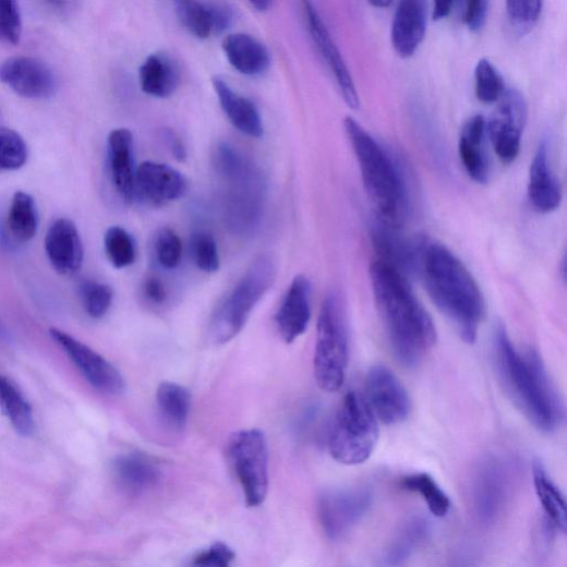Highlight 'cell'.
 <instances>
[{
  "label": "cell",
  "instance_id": "6da1fadb",
  "mask_svg": "<svg viewBox=\"0 0 567 567\" xmlns=\"http://www.w3.org/2000/svg\"><path fill=\"white\" fill-rule=\"evenodd\" d=\"M375 303L396 357L415 365L437 342V329L397 267L375 261L371 266Z\"/></svg>",
  "mask_w": 567,
  "mask_h": 567
},
{
  "label": "cell",
  "instance_id": "7a4b0ae2",
  "mask_svg": "<svg viewBox=\"0 0 567 567\" xmlns=\"http://www.w3.org/2000/svg\"><path fill=\"white\" fill-rule=\"evenodd\" d=\"M425 290L461 338L476 339L485 314V302L476 280L445 245L422 241L417 268Z\"/></svg>",
  "mask_w": 567,
  "mask_h": 567
},
{
  "label": "cell",
  "instance_id": "3957f363",
  "mask_svg": "<svg viewBox=\"0 0 567 567\" xmlns=\"http://www.w3.org/2000/svg\"><path fill=\"white\" fill-rule=\"evenodd\" d=\"M494 357L508 393L529 421L541 432L555 431L563 406L539 354L518 349L500 326L494 335Z\"/></svg>",
  "mask_w": 567,
  "mask_h": 567
},
{
  "label": "cell",
  "instance_id": "277c9868",
  "mask_svg": "<svg viewBox=\"0 0 567 567\" xmlns=\"http://www.w3.org/2000/svg\"><path fill=\"white\" fill-rule=\"evenodd\" d=\"M343 126L357 155L366 191L376 206V219L401 230L407 217V192L398 167L358 120L347 117Z\"/></svg>",
  "mask_w": 567,
  "mask_h": 567
},
{
  "label": "cell",
  "instance_id": "5b68a950",
  "mask_svg": "<svg viewBox=\"0 0 567 567\" xmlns=\"http://www.w3.org/2000/svg\"><path fill=\"white\" fill-rule=\"evenodd\" d=\"M379 441V422L365 397L348 393L336 413L328 437L330 456L345 466L366 462Z\"/></svg>",
  "mask_w": 567,
  "mask_h": 567
},
{
  "label": "cell",
  "instance_id": "8992f818",
  "mask_svg": "<svg viewBox=\"0 0 567 567\" xmlns=\"http://www.w3.org/2000/svg\"><path fill=\"white\" fill-rule=\"evenodd\" d=\"M349 362V335L342 301L329 294L321 309L314 353V375L326 393L343 385Z\"/></svg>",
  "mask_w": 567,
  "mask_h": 567
},
{
  "label": "cell",
  "instance_id": "52a82bcc",
  "mask_svg": "<svg viewBox=\"0 0 567 567\" xmlns=\"http://www.w3.org/2000/svg\"><path fill=\"white\" fill-rule=\"evenodd\" d=\"M275 279L276 268L270 260L262 257L254 262L213 317L209 328L212 341L226 345L234 339Z\"/></svg>",
  "mask_w": 567,
  "mask_h": 567
},
{
  "label": "cell",
  "instance_id": "ba28073f",
  "mask_svg": "<svg viewBox=\"0 0 567 567\" xmlns=\"http://www.w3.org/2000/svg\"><path fill=\"white\" fill-rule=\"evenodd\" d=\"M227 458L242 486L248 507H260L268 492V449L263 432L234 433L227 444Z\"/></svg>",
  "mask_w": 567,
  "mask_h": 567
},
{
  "label": "cell",
  "instance_id": "9c48e42d",
  "mask_svg": "<svg viewBox=\"0 0 567 567\" xmlns=\"http://www.w3.org/2000/svg\"><path fill=\"white\" fill-rule=\"evenodd\" d=\"M373 492L366 486L327 491L321 495L317 512L325 534L338 540L357 527L370 512Z\"/></svg>",
  "mask_w": 567,
  "mask_h": 567
},
{
  "label": "cell",
  "instance_id": "30bf717a",
  "mask_svg": "<svg viewBox=\"0 0 567 567\" xmlns=\"http://www.w3.org/2000/svg\"><path fill=\"white\" fill-rule=\"evenodd\" d=\"M486 123L494 152L505 164L514 162L521 148V137L528 119V106L524 97L517 91H509L499 99Z\"/></svg>",
  "mask_w": 567,
  "mask_h": 567
},
{
  "label": "cell",
  "instance_id": "8fae6325",
  "mask_svg": "<svg viewBox=\"0 0 567 567\" xmlns=\"http://www.w3.org/2000/svg\"><path fill=\"white\" fill-rule=\"evenodd\" d=\"M49 333L95 389L111 396H118L124 391L125 383L122 375L100 353L65 331L51 328Z\"/></svg>",
  "mask_w": 567,
  "mask_h": 567
},
{
  "label": "cell",
  "instance_id": "7c38bea8",
  "mask_svg": "<svg viewBox=\"0 0 567 567\" xmlns=\"http://www.w3.org/2000/svg\"><path fill=\"white\" fill-rule=\"evenodd\" d=\"M509 493V476L498 459H486L476 469L472 482V504L478 520L493 524L502 516Z\"/></svg>",
  "mask_w": 567,
  "mask_h": 567
},
{
  "label": "cell",
  "instance_id": "4fadbf2b",
  "mask_svg": "<svg viewBox=\"0 0 567 567\" xmlns=\"http://www.w3.org/2000/svg\"><path fill=\"white\" fill-rule=\"evenodd\" d=\"M364 397L378 422L387 425L405 421L411 411L406 388L390 370L382 365L370 370Z\"/></svg>",
  "mask_w": 567,
  "mask_h": 567
},
{
  "label": "cell",
  "instance_id": "5bb4252c",
  "mask_svg": "<svg viewBox=\"0 0 567 567\" xmlns=\"http://www.w3.org/2000/svg\"><path fill=\"white\" fill-rule=\"evenodd\" d=\"M0 82L28 99H46L58 89L53 70L45 61L27 56L11 57L0 63Z\"/></svg>",
  "mask_w": 567,
  "mask_h": 567
},
{
  "label": "cell",
  "instance_id": "9a60e30c",
  "mask_svg": "<svg viewBox=\"0 0 567 567\" xmlns=\"http://www.w3.org/2000/svg\"><path fill=\"white\" fill-rule=\"evenodd\" d=\"M303 12L311 38L330 69L345 102L353 110L359 109L360 97L357 86H354L349 69L321 15L309 2L303 3Z\"/></svg>",
  "mask_w": 567,
  "mask_h": 567
},
{
  "label": "cell",
  "instance_id": "2e32d148",
  "mask_svg": "<svg viewBox=\"0 0 567 567\" xmlns=\"http://www.w3.org/2000/svg\"><path fill=\"white\" fill-rule=\"evenodd\" d=\"M188 190L185 177L177 169L158 162H142L135 171V197L154 206L181 198Z\"/></svg>",
  "mask_w": 567,
  "mask_h": 567
},
{
  "label": "cell",
  "instance_id": "e0dca14e",
  "mask_svg": "<svg viewBox=\"0 0 567 567\" xmlns=\"http://www.w3.org/2000/svg\"><path fill=\"white\" fill-rule=\"evenodd\" d=\"M311 297L310 279L304 275L297 276L276 314L279 335L287 343L294 342L307 330L312 317Z\"/></svg>",
  "mask_w": 567,
  "mask_h": 567
},
{
  "label": "cell",
  "instance_id": "ac0fdd59",
  "mask_svg": "<svg viewBox=\"0 0 567 567\" xmlns=\"http://www.w3.org/2000/svg\"><path fill=\"white\" fill-rule=\"evenodd\" d=\"M176 13L182 27L197 39L225 33L234 21L233 9L226 3L177 2Z\"/></svg>",
  "mask_w": 567,
  "mask_h": 567
},
{
  "label": "cell",
  "instance_id": "d6986e66",
  "mask_svg": "<svg viewBox=\"0 0 567 567\" xmlns=\"http://www.w3.org/2000/svg\"><path fill=\"white\" fill-rule=\"evenodd\" d=\"M45 249L52 267L62 275H73L84 262V245L73 221L59 219L49 228Z\"/></svg>",
  "mask_w": 567,
  "mask_h": 567
},
{
  "label": "cell",
  "instance_id": "ffe728a7",
  "mask_svg": "<svg viewBox=\"0 0 567 567\" xmlns=\"http://www.w3.org/2000/svg\"><path fill=\"white\" fill-rule=\"evenodd\" d=\"M108 162L111 180L121 198L130 204L135 198V167L133 135L130 130L119 128L108 136Z\"/></svg>",
  "mask_w": 567,
  "mask_h": 567
},
{
  "label": "cell",
  "instance_id": "44dd1931",
  "mask_svg": "<svg viewBox=\"0 0 567 567\" xmlns=\"http://www.w3.org/2000/svg\"><path fill=\"white\" fill-rule=\"evenodd\" d=\"M427 26V3L421 0H406L396 10L391 40L396 52L402 58L411 57L425 35Z\"/></svg>",
  "mask_w": 567,
  "mask_h": 567
},
{
  "label": "cell",
  "instance_id": "7402d4cb",
  "mask_svg": "<svg viewBox=\"0 0 567 567\" xmlns=\"http://www.w3.org/2000/svg\"><path fill=\"white\" fill-rule=\"evenodd\" d=\"M528 194L534 209L540 213H551L562 202V188L551 170L545 141L540 145L530 168Z\"/></svg>",
  "mask_w": 567,
  "mask_h": 567
},
{
  "label": "cell",
  "instance_id": "603a6c76",
  "mask_svg": "<svg viewBox=\"0 0 567 567\" xmlns=\"http://www.w3.org/2000/svg\"><path fill=\"white\" fill-rule=\"evenodd\" d=\"M432 523L422 516L407 519L393 535L379 557L382 567H400L430 539Z\"/></svg>",
  "mask_w": 567,
  "mask_h": 567
},
{
  "label": "cell",
  "instance_id": "cb8c5ba5",
  "mask_svg": "<svg viewBox=\"0 0 567 567\" xmlns=\"http://www.w3.org/2000/svg\"><path fill=\"white\" fill-rule=\"evenodd\" d=\"M222 110L241 133L251 137H261L264 133L263 120L256 106L243 97L222 79L212 80Z\"/></svg>",
  "mask_w": 567,
  "mask_h": 567
},
{
  "label": "cell",
  "instance_id": "d4e9b609",
  "mask_svg": "<svg viewBox=\"0 0 567 567\" xmlns=\"http://www.w3.org/2000/svg\"><path fill=\"white\" fill-rule=\"evenodd\" d=\"M224 50L231 65L245 76L262 75L270 64L267 47L249 34L229 35L224 41Z\"/></svg>",
  "mask_w": 567,
  "mask_h": 567
},
{
  "label": "cell",
  "instance_id": "484cf974",
  "mask_svg": "<svg viewBox=\"0 0 567 567\" xmlns=\"http://www.w3.org/2000/svg\"><path fill=\"white\" fill-rule=\"evenodd\" d=\"M486 122L482 116L470 118L459 140V154L468 176L480 184L488 179V160L484 150Z\"/></svg>",
  "mask_w": 567,
  "mask_h": 567
},
{
  "label": "cell",
  "instance_id": "4316f807",
  "mask_svg": "<svg viewBox=\"0 0 567 567\" xmlns=\"http://www.w3.org/2000/svg\"><path fill=\"white\" fill-rule=\"evenodd\" d=\"M113 472L119 485L132 494L154 487L161 478L158 463L141 453H130L118 457Z\"/></svg>",
  "mask_w": 567,
  "mask_h": 567
},
{
  "label": "cell",
  "instance_id": "83f0119b",
  "mask_svg": "<svg viewBox=\"0 0 567 567\" xmlns=\"http://www.w3.org/2000/svg\"><path fill=\"white\" fill-rule=\"evenodd\" d=\"M180 80L177 63L164 53L149 56L138 69L142 92L154 98L171 97L178 89Z\"/></svg>",
  "mask_w": 567,
  "mask_h": 567
},
{
  "label": "cell",
  "instance_id": "f1b7e54d",
  "mask_svg": "<svg viewBox=\"0 0 567 567\" xmlns=\"http://www.w3.org/2000/svg\"><path fill=\"white\" fill-rule=\"evenodd\" d=\"M157 407L169 429L183 432L192 407L191 393L181 385L165 382L157 390Z\"/></svg>",
  "mask_w": 567,
  "mask_h": 567
},
{
  "label": "cell",
  "instance_id": "f546056e",
  "mask_svg": "<svg viewBox=\"0 0 567 567\" xmlns=\"http://www.w3.org/2000/svg\"><path fill=\"white\" fill-rule=\"evenodd\" d=\"M0 409L13 429L23 437L35 432V418L32 406L21 389L7 376L0 374Z\"/></svg>",
  "mask_w": 567,
  "mask_h": 567
},
{
  "label": "cell",
  "instance_id": "4dcf8cb0",
  "mask_svg": "<svg viewBox=\"0 0 567 567\" xmlns=\"http://www.w3.org/2000/svg\"><path fill=\"white\" fill-rule=\"evenodd\" d=\"M533 482L548 523L565 533L567 530V510L564 496L551 480L540 460H535L533 463Z\"/></svg>",
  "mask_w": 567,
  "mask_h": 567
},
{
  "label": "cell",
  "instance_id": "1f68e13d",
  "mask_svg": "<svg viewBox=\"0 0 567 567\" xmlns=\"http://www.w3.org/2000/svg\"><path fill=\"white\" fill-rule=\"evenodd\" d=\"M38 225V210L33 196L23 191L16 192L8 219L11 236L20 243H27L37 234Z\"/></svg>",
  "mask_w": 567,
  "mask_h": 567
},
{
  "label": "cell",
  "instance_id": "d6a6232c",
  "mask_svg": "<svg viewBox=\"0 0 567 567\" xmlns=\"http://www.w3.org/2000/svg\"><path fill=\"white\" fill-rule=\"evenodd\" d=\"M400 485L403 490L418 493L435 517L444 518L449 514V496L431 474L415 473L405 476Z\"/></svg>",
  "mask_w": 567,
  "mask_h": 567
},
{
  "label": "cell",
  "instance_id": "836d02e7",
  "mask_svg": "<svg viewBox=\"0 0 567 567\" xmlns=\"http://www.w3.org/2000/svg\"><path fill=\"white\" fill-rule=\"evenodd\" d=\"M105 252L116 268L131 266L136 260V245L131 234L120 227H111L105 234Z\"/></svg>",
  "mask_w": 567,
  "mask_h": 567
},
{
  "label": "cell",
  "instance_id": "e575fe53",
  "mask_svg": "<svg viewBox=\"0 0 567 567\" xmlns=\"http://www.w3.org/2000/svg\"><path fill=\"white\" fill-rule=\"evenodd\" d=\"M28 148L23 136L9 128L0 129V171H15L25 166Z\"/></svg>",
  "mask_w": 567,
  "mask_h": 567
},
{
  "label": "cell",
  "instance_id": "d590c367",
  "mask_svg": "<svg viewBox=\"0 0 567 567\" xmlns=\"http://www.w3.org/2000/svg\"><path fill=\"white\" fill-rule=\"evenodd\" d=\"M475 95L484 104L499 101L505 94L503 77L487 59H481L474 71Z\"/></svg>",
  "mask_w": 567,
  "mask_h": 567
},
{
  "label": "cell",
  "instance_id": "8d00e7d4",
  "mask_svg": "<svg viewBox=\"0 0 567 567\" xmlns=\"http://www.w3.org/2000/svg\"><path fill=\"white\" fill-rule=\"evenodd\" d=\"M80 294L86 313L95 319L105 317L113 302L112 289L96 280L83 281Z\"/></svg>",
  "mask_w": 567,
  "mask_h": 567
},
{
  "label": "cell",
  "instance_id": "74e56055",
  "mask_svg": "<svg viewBox=\"0 0 567 567\" xmlns=\"http://www.w3.org/2000/svg\"><path fill=\"white\" fill-rule=\"evenodd\" d=\"M191 252L195 265L205 273H216L220 268L217 242L209 233L197 232L191 239Z\"/></svg>",
  "mask_w": 567,
  "mask_h": 567
},
{
  "label": "cell",
  "instance_id": "f35d334b",
  "mask_svg": "<svg viewBox=\"0 0 567 567\" xmlns=\"http://www.w3.org/2000/svg\"><path fill=\"white\" fill-rule=\"evenodd\" d=\"M23 33L19 4L13 0H0V41L17 45Z\"/></svg>",
  "mask_w": 567,
  "mask_h": 567
},
{
  "label": "cell",
  "instance_id": "ab89813d",
  "mask_svg": "<svg viewBox=\"0 0 567 567\" xmlns=\"http://www.w3.org/2000/svg\"><path fill=\"white\" fill-rule=\"evenodd\" d=\"M156 255L159 264L167 269L177 268L182 258V242L171 229H162L156 238Z\"/></svg>",
  "mask_w": 567,
  "mask_h": 567
},
{
  "label": "cell",
  "instance_id": "60d3db41",
  "mask_svg": "<svg viewBox=\"0 0 567 567\" xmlns=\"http://www.w3.org/2000/svg\"><path fill=\"white\" fill-rule=\"evenodd\" d=\"M234 559V551L229 545L217 542L198 552L191 559L189 567H232Z\"/></svg>",
  "mask_w": 567,
  "mask_h": 567
},
{
  "label": "cell",
  "instance_id": "b9f144b4",
  "mask_svg": "<svg viewBox=\"0 0 567 567\" xmlns=\"http://www.w3.org/2000/svg\"><path fill=\"white\" fill-rule=\"evenodd\" d=\"M541 2H508L507 13L511 24L520 32L530 31L542 13Z\"/></svg>",
  "mask_w": 567,
  "mask_h": 567
},
{
  "label": "cell",
  "instance_id": "7bdbcfd3",
  "mask_svg": "<svg viewBox=\"0 0 567 567\" xmlns=\"http://www.w3.org/2000/svg\"><path fill=\"white\" fill-rule=\"evenodd\" d=\"M490 4L485 0L468 2L463 12V22L471 32H479L485 24Z\"/></svg>",
  "mask_w": 567,
  "mask_h": 567
},
{
  "label": "cell",
  "instance_id": "ee69618b",
  "mask_svg": "<svg viewBox=\"0 0 567 567\" xmlns=\"http://www.w3.org/2000/svg\"><path fill=\"white\" fill-rule=\"evenodd\" d=\"M145 298L153 304L160 305L167 300V290L162 280L155 276H148L142 287Z\"/></svg>",
  "mask_w": 567,
  "mask_h": 567
},
{
  "label": "cell",
  "instance_id": "f6af8a7d",
  "mask_svg": "<svg viewBox=\"0 0 567 567\" xmlns=\"http://www.w3.org/2000/svg\"><path fill=\"white\" fill-rule=\"evenodd\" d=\"M161 137L171 155L179 161L186 159V149L181 137L171 129H164Z\"/></svg>",
  "mask_w": 567,
  "mask_h": 567
},
{
  "label": "cell",
  "instance_id": "bcb514c9",
  "mask_svg": "<svg viewBox=\"0 0 567 567\" xmlns=\"http://www.w3.org/2000/svg\"><path fill=\"white\" fill-rule=\"evenodd\" d=\"M454 2H437L434 10V21L438 22L447 19L454 9Z\"/></svg>",
  "mask_w": 567,
  "mask_h": 567
},
{
  "label": "cell",
  "instance_id": "7dc6e473",
  "mask_svg": "<svg viewBox=\"0 0 567 567\" xmlns=\"http://www.w3.org/2000/svg\"><path fill=\"white\" fill-rule=\"evenodd\" d=\"M447 567H474L471 556L462 555L456 557Z\"/></svg>",
  "mask_w": 567,
  "mask_h": 567
},
{
  "label": "cell",
  "instance_id": "c3c4849f",
  "mask_svg": "<svg viewBox=\"0 0 567 567\" xmlns=\"http://www.w3.org/2000/svg\"><path fill=\"white\" fill-rule=\"evenodd\" d=\"M255 11L260 12V13H264V12H267L273 3L270 2H253L250 4Z\"/></svg>",
  "mask_w": 567,
  "mask_h": 567
},
{
  "label": "cell",
  "instance_id": "681fc988",
  "mask_svg": "<svg viewBox=\"0 0 567 567\" xmlns=\"http://www.w3.org/2000/svg\"><path fill=\"white\" fill-rule=\"evenodd\" d=\"M9 340V330L3 324L2 321H0V343L5 342Z\"/></svg>",
  "mask_w": 567,
  "mask_h": 567
},
{
  "label": "cell",
  "instance_id": "f907efd6",
  "mask_svg": "<svg viewBox=\"0 0 567 567\" xmlns=\"http://www.w3.org/2000/svg\"><path fill=\"white\" fill-rule=\"evenodd\" d=\"M373 7H377V8H387V7H390L391 5V2H386V3H372Z\"/></svg>",
  "mask_w": 567,
  "mask_h": 567
}]
</instances>
